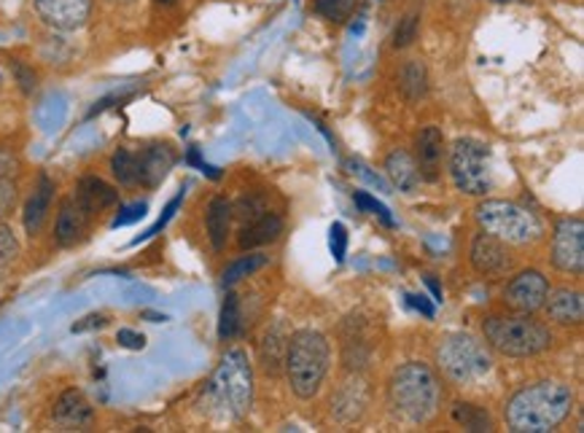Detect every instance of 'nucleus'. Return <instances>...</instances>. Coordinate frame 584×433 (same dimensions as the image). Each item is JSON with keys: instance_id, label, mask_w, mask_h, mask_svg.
Returning a JSON list of instances; mask_svg holds the SVG:
<instances>
[{"instance_id": "nucleus-1", "label": "nucleus", "mask_w": 584, "mask_h": 433, "mask_svg": "<svg viewBox=\"0 0 584 433\" xmlns=\"http://www.w3.org/2000/svg\"><path fill=\"white\" fill-rule=\"evenodd\" d=\"M574 410V393L569 386L555 380H541L517 390L507 401L509 431L515 433H550Z\"/></svg>"}, {"instance_id": "nucleus-2", "label": "nucleus", "mask_w": 584, "mask_h": 433, "mask_svg": "<svg viewBox=\"0 0 584 433\" xmlns=\"http://www.w3.org/2000/svg\"><path fill=\"white\" fill-rule=\"evenodd\" d=\"M388 410L401 425H423L429 423L440 407L442 388L431 366L410 361L399 366L388 380Z\"/></svg>"}, {"instance_id": "nucleus-3", "label": "nucleus", "mask_w": 584, "mask_h": 433, "mask_svg": "<svg viewBox=\"0 0 584 433\" xmlns=\"http://www.w3.org/2000/svg\"><path fill=\"white\" fill-rule=\"evenodd\" d=\"M208 407L224 420H242L253 404V369L242 350L224 353L221 364L205 386Z\"/></svg>"}, {"instance_id": "nucleus-4", "label": "nucleus", "mask_w": 584, "mask_h": 433, "mask_svg": "<svg viewBox=\"0 0 584 433\" xmlns=\"http://www.w3.org/2000/svg\"><path fill=\"white\" fill-rule=\"evenodd\" d=\"M328 361H332V347L324 334L313 328H300L291 334L283 361L291 390L304 401L313 399L324 386Z\"/></svg>"}, {"instance_id": "nucleus-5", "label": "nucleus", "mask_w": 584, "mask_h": 433, "mask_svg": "<svg viewBox=\"0 0 584 433\" xmlns=\"http://www.w3.org/2000/svg\"><path fill=\"white\" fill-rule=\"evenodd\" d=\"M485 339L493 350L509 358H531L552 345V334L544 323L522 315H493L483 323Z\"/></svg>"}, {"instance_id": "nucleus-6", "label": "nucleus", "mask_w": 584, "mask_h": 433, "mask_svg": "<svg viewBox=\"0 0 584 433\" xmlns=\"http://www.w3.org/2000/svg\"><path fill=\"white\" fill-rule=\"evenodd\" d=\"M477 224L483 231L509 246H533L544 235L537 213L517 203H507V199H485L477 207Z\"/></svg>"}, {"instance_id": "nucleus-7", "label": "nucleus", "mask_w": 584, "mask_h": 433, "mask_svg": "<svg viewBox=\"0 0 584 433\" xmlns=\"http://www.w3.org/2000/svg\"><path fill=\"white\" fill-rule=\"evenodd\" d=\"M436 364L458 386H474L490 371V356L472 334H447L436 347Z\"/></svg>"}, {"instance_id": "nucleus-8", "label": "nucleus", "mask_w": 584, "mask_h": 433, "mask_svg": "<svg viewBox=\"0 0 584 433\" xmlns=\"http://www.w3.org/2000/svg\"><path fill=\"white\" fill-rule=\"evenodd\" d=\"M450 175L458 192L468 197H483L493 186L490 145L474 138H458L450 149Z\"/></svg>"}, {"instance_id": "nucleus-9", "label": "nucleus", "mask_w": 584, "mask_h": 433, "mask_svg": "<svg viewBox=\"0 0 584 433\" xmlns=\"http://www.w3.org/2000/svg\"><path fill=\"white\" fill-rule=\"evenodd\" d=\"M552 264L565 274H582L584 270V221L580 216L558 221L552 235Z\"/></svg>"}, {"instance_id": "nucleus-10", "label": "nucleus", "mask_w": 584, "mask_h": 433, "mask_svg": "<svg viewBox=\"0 0 584 433\" xmlns=\"http://www.w3.org/2000/svg\"><path fill=\"white\" fill-rule=\"evenodd\" d=\"M547 294H550V283H547L544 274L526 270L509 280L507 289H504V302L517 313H537V310L544 307Z\"/></svg>"}, {"instance_id": "nucleus-11", "label": "nucleus", "mask_w": 584, "mask_h": 433, "mask_svg": "<svg viewBox=\"0 0 584 433\" xmlns=\"http://www.w3.org/2000/svg\"><path fill=\"white\" fill-rule=\"evenodd\" d=\"M369 399H372V390L369 382L364 380L361 371H350L348 380L343 382L332 401V414L339 425H353L364 418L367 412Z\"/></svg>"}, {"instance_id": "nucleus-12", "label": "nucleus", "mask_w": 584, "mask_h": 433, "mask_svg": "<svg viewBox=\"0 0 584 433\" xmlns=\"http://www.w3.org/2000/svg\"><path fill=\"white\" fill-rule=\"evenodd\" d=\"M35 11L48 28L60 33H73L84 28L93 14V0H33Z\"/></svg>"}, {"instance_id": "nucleus-13", "label": "nucleus", "mask_w": 584, "mask_h": 433, "mask_svg": "<svg viewBox=\"0 0 584 433\" xmlns=\"http://www.w3.org/2000/svg\"><path fill=\"white\" fill-rule=\"evenodd\" d=\"M472 264L479 274L498 278V274H507L512 270L515 261L507 251V242L488 235V231H479L472 242Z\"/></svg>"}, {"instance_id": "nucleus-14", "label": "nucleus", "mask_w": 584, "mask_h": 433, "mask_svg": "<svg viewBox=\"0 0 584 433\" xmlns=\"http://www.w3.org/2000/svg\"><path fill=\"white\" fill-rule=\"evenodd\" d=\"M52 418L63 431H84V429H89V425H93L95 410L82 390L71 388L57 399Z\"/></svg>"}, {"instance_id": "nucleus-15", "label": "nucleus", "mask_w": 584, "mask_h": 433, "mask_svg": "<svg viewBox=\"0 0 584 433\" xmlns=\"http://www.w3.org/2000/svg\"><path fill=\"white\" fill-rule=\"evenodd\" d=\"M89 221H93V216L84 210L76 197L65 199V203L60 205L57 224H54V237H57V242L63 248H73L76 242H82L84 237H87Z\"/></svg>"}, {"instance_id": "nucleus-16", "label": "nucleus", "mask_w": 584, "mask_h": 433, "mask_svg": "<svg viewBox=\"0 0 584 433\" xmlns=\"http://www.w3.org/2000/svg\"><path fill=\"white\" fill-rule=\"evenodd\" d=\"M418 149V170H421L423 181L440 178L442 160H444V136L440 127H423L421 136L415 140Z\"/></svg>"}, {"instance_id": "nucleus-17", "label": "nucleus", "mask_w": 584, "mask_h": 433, "mask_svg": "<svg viewBox=\"0 0 584 433\" xmlns=\"http://www.w3.org/2000/svg\"><path fill=\"white\" fill-rule=\"evenodd\" d=\"M175 164V154L170 145H149L143 154H138V183L141 186H160V183L167 178V173L173 170Z\"/></svg>"}, {"instance_id": "nucleus-18", "label": "nucleus", "mask_w": 584, "mask_h": 433, "mask_svg": "<svg viewBox=\"0 0 584 433\" xmlns=\"http://www.w3.org/2000/svg\"><path fill=\"white\" fill-rule=\"evenodd\" d=\"M281 235H283V218L267 210L264 216L242 224L240 235H237V242H240L242 251H253V248L270 246V242H275Z\"/></svg>"}, {"instance_id": "nucleus-19", "label": "nucleus", "mask_w": 584, "mask_h": 433, "mask_svg": "<svg viewBox=\"0 0 584 433\" xmlns=\"http://www.w3.org/2000/svg\"><path fill=\"white\" fill-rule=\"evenodd\" d=\"M544 310L550 321L561 323V326H580L584 318V299L580 291L558 289L544 299Z\"/></svg>"}, {"instance_id": "nucleus-20", "label": "nucleus", "mask_w": 584, "mask_h": 433, "mask_svg": "<svg viewBox=\"0 0 584 433\" xmlns=\"http://www.w3.org/2000/svg\"><path fill=\"white\" fill-rule=\"evenodd\" d=\"M52 197H54V183L48 175H41L39 183H35L33 194L24 203V213H22V224L28 229V235H39L41 227L46 224L48 207H52Z\"/></svg>"}, {"instance_id": "nucleus-21", "label": "nucleus", "mask_w": 584, "mask_h": 433, "mask_svg": "<svg viewBox=\"0 0 584 433\" xmlns=\"http://www.w3.org/2000/svg\"><path fill=\"white\" fill-rule=\"evenodd\" d=\"M76 199L82 203V207L89 213V216H95V213H102V210H108V207L117 205L119 194H117V188L108 186L106 181L89 175V178H82V183H78Z\"/></svg>"}, {"instance_id": "nucleus-22", "label": "nucleus", "mask_w": 584, "mask_h": 433, "mask_svg": "<svg viewBox=\"0 0 584 433\" xmlns=\"http://www.w3.org/2000/svg\"><path fill=\"white\" fill-rule=\"evenodd\" d=\"M386 173H388V178H391L393 186H397L399 192H404V194L418 192V186H421V181H423L421 170H418V162L401 149L393 151V154H388Z\"/></svg>"}, {"instance_id": "nucleus-23", "label": "nucleus", "mask_w": 584, "mask_h": 433, "mask_svg": "<svg viewBox=\"0 0 584 433\" xmlns=\"http://www.w3.org/2000/svg\"><path fill=\"white\" fill-rule=\"evenodd\" d=\"M285 347H289V337H285L281 326H272L270 332L264 334V339H261L259 361H261V369H264L270 377H278L283 371Z\"/></svg>"}, {"instance_id": "nucleus-24", "label": "nucleus", "mask_w": 584, "mask_h": 433, "mask_svg": "<svg viewBox=\"0 0 584 433\" xmlns=\"http://www.w3.org/2000/svg\"><path fill=\"white\" fill-rule=\"evenodd\" d=\"M232 218H235V207L224 197H216L208 205V237L210 246L216 248V251H221V248L227 246L229 229H232Z\"/></svg>"}, {"instance_id": "nucleus-25", "label": "nucleus", "mask_w": 584, "mask_h": 433, "mask_svg": "<svg viewBox=\"0 0 584 433\" xmlns=\"http://www.w3.org/2000/svg\"><path fill=\"white\" fill-rule=\"evenodd\" d=\"M399 91L404 95V100L418 102L429 95V71L421 59H410L404 68L399 71Z\"/></svg>"}, {"instance_id": "nucleus-26", "label": "nucleus", "mask_w": 584, "mask_h": 433, "mask_svg": "<svg viewBox=\"0 0 584 433\" xmlns=\"http://www.w3.org/2000/svg\"><path fill=\"white\" fill-rule=\"evenodd\" d=\"M453 420L461 425L464 431L472 433H488L493 431V420L490 414L477 404H466V401H458L453 407Z\"/></svg>"}, {"instance_id": "nucleus-27", "label": "nucleus", "mask_w": 584, "mask_h": 433, "mask_svg": "<svg viewBox=\"0 0 584 433\" xmlns=\"http://www.w3.org/2000/svg\"><path fill=\"white\" fill-rule=\"evenodd\" d=\"M240 323H242L240 299H237L235 294H227V299H224V307H221V321H218V337L221 339L237 337Z\"/></svg>"}, {"instance_id": "nucleus-28", "label": "nucleus", "mask_w": 584, "mask_h": 433, "mask_svg": "<svg viewBox=\"0 0 584 433\" xmlns=\"http://www.w3.org/2000/svg\"><path fill=\"white\" fill-rule=\"evenodd\" d=\"M111 170L117 175V181L121 186H136L138 183V154L132 151L119 149L111 160Z\"/></svg>"}, {"instance_id": "nucleus-29", "label": "nucleus", "mask_w": 584, "mask_h": 433, "mask_svg": "<svg viewBox=\"0 0 584 433\" xmlns=\"http://www.w3.org/2000/svg\"><path fill=\"white\" fill-rule=\"evenodd\" d=\"M267 261H270V259H267L264 253L240 256V259H237L232 267H227V272H224V285H232L240 278H248V274H253L257 270H261V267H264Z\"/></svg>"}, {"instance_id": "nucleus-30", "label": "nucleus", "mask_w": 584, "mask_h": 433, "mask_svg": "<svg viewBox=\"0 0 584 433\" xmlns=\"http://www.w3.org/2000/svg\"><path fill=\"white\" fill-rule=\"evenodd\" d=\"M356 6L358 0H315V14L328 22H345L350 20Z\"/></svg>"}, {"instance_id": "nucleus-31", "label": "nucleus", "mask_w": 584, "mask_h": 433, "mask_svg": "<svg viewBox=\"0 0 584 433\" xmlns=\"http://www.w3.org/2000/svg\"><path fill=\"white\" fill-rule=\"evenodd\" d=\"M17 256H20V242H17L14 231L0 224V272L9 270Z\"/></svg>"}, {"instance_id": "nucleus-32", "label": "nucleus", "mask_w": 584, "mask_h": 433, "mask_svg": "<svg viewBox=\"0 0 584 433\" xmlns=\"http://www.w3.org/2000/svg\"><path fill=\"white\" fill-rule=\"evenodd\" d=\"M418 14H407L404 20L399 22V28H397V33H393V46L397 48H404V46H410L412 41H415V35H418Z\"/></svg>"}, {"instance_id": "nucleus-33", "label": "nucleus", "mask_w": 584, "mask_h": 433, "mask_svg": "<svg viewBox=\"0 0 584 433\" xmlns=\"http://www.w3.org/2000/svg\"><path fill=\"white\" fill-rule=\"evenodd\" d=\"M328 248H332L334 259L343 264L345 251H348V231H345L343 224H332V229H328Z\"/></svg>"}, {"instance_id": "nucleus-34", "label": "nucleus", "mask_w": 584, "mask_h": 433, "mask_svg": "<svg viewBox=\"0 0 584 433\" xmlns=\"http://www.w3.org/2000/svg\"><path fill=\"white\" fill-rule=\"evenodd\" d=\"M356 205L361 207V210H369V213H375V216H380V221L386 224V227H393V224H397L391 218V213H388V207L382 203H377V199L369 197V194L356 192Z\"/></svg>"}, {"instance_id": "nucleus-35", "label": "nucleus", "mask_w": 584, "mask_h": 433, "mask_svg": "<svg viewBox=\"0 0 584 433\" xmlns=\"http://www.w3.org/2000/svg\"><path fill=\"white\" fill-rule=\"evenodd\" d=\"M17 207V183L14 178H0V218L9 216Z\"/></svg>"}, {"instance_id": "nucleus-36", "label": "nucleus", "mask_w": 584, "mask_h": 433, "mask_svg": "<svg viewBox=\"0 0 584 433\" xmlns=\"http://www.w3.org/2000/svg\"><path fill=\"white\" fill-rule=\"evenodd\" d=\"M235 210H237V218H240V221L246 224V221H253V218L264 216L267 207H264V203H261V199H257V197H246L240 205L235 207Z\"/></svg>"}, {"instance_id": "nucleus-37", "label": "nucleus", "mask_w": 584, "mask_h": 433, "mask_svg": "<svg viewBox=\"0 0 584 433\" xmlns=\"http://www.w3.org/2000/svg\"><path fill=\"white\" fill-rule=\"evenodd\" d=\"M143 216H145V203H136L132 207H125V210H121V216H117L113 227H127V224L141 221Z\"/></svg>"}, {"instance_id": "nucleus-38", "label": "nucleus", "mask_w": 584, "mask_h": 433, "mask_svg": "<svg viewBox=\"0 0 584 433\" xmlns=\"http://www.w3.org/2000/svg\"><path fill=\"white\" fill-rule=\"evenodd\" d=\"M117 339H119L121 347H127V350H143L145 347L143 334L132 332V328H121V332L117 334Z\"/></svg>"}, {"instance_id": "nucleus-39", "label": "nucleus", "mask_w": 584, "mask_h": 433, "mask_svg": "<svg viewBox=\"0 0 584 433\" xmlns=\"http://www.w3.org/2000/svg\"><path fill=\"white\" fill-rule=\"evenodd\" d=\"M17 170H20V160L11 151L0 149V178H14Z\"/></svg>"}, {"instance_id": "nucleus-40", "label": "nucleus", "mask_w": 584, "mask_h": 433, "mask_svg": "<svg viewBox=\"0 0 584 433\" xmlns=\"http://www.w3.org/2000/svg\"><path fill=\"white\" fill-rule=\"evenodd\" d=\"M407 304H410V307H415L418 313H423L425 318H434V304L425 302V296H421V294H407Z\"/></svg>"}, {"instance_id": "nucleus-41", "label": "nucleus", "mask_w": 584, "mask_h": 433, "mask_svg": "<svg viewBox=\"0 0 584 433\" xmlns=\"http://www.w3.org/2000/svg\"><path fill=\"white\" fill-rule=\"evenodd\" d=\"M14 71H17V78H20L22 91H33L35 89V76H33V73H30L28 68H22V63H14Z\"/></svg>"}, {"instance_id": "nucleus-42", "label": "nucleus", "mask_w": 584, "mask_h": 433, "mask_svg": "<svg viewBox=\"0 0 584 433\" xmlns=\"http://www.w3.org/2000/svg\"><path fill=\"white\" fill-rule=\"evenodd\" d=\"M188 162H192V164H197V167H199V170H203V173H208V175H210V178H218V175H221V173H218V170H216V167H210V164H205L203 160H199L197 149H192V151H188Z\"/></svg>"}, {"instance_id": "nucleus-43", "label": "nucleus", "mask_w": 584, "mask_h": 433, "mask_svg": "<svg viewBox=\"0 0 584 433\" xmlns=\"http://www.w3.org/2000/svg\"><path fill=\"white\" fill-rule=\"evenodd\" d=\"M102 321L100 315H93V318H84V323H76V326H73V332H84V328H93V326H102Z\"/></svg>"}, {"instance_id": "nucleus-44", "label": "nucleus", "mask_w": 584, "mask_h": 433, "mask_svg": "<svg viewBox=\"0 0 584 433\" xmlns=\"http://www.w3.org/2000/svg\"><path fill=\"white\" fill-rule=\"evenodd\" d=\"M425 283H429L431 294H434V296H436V299H434V302H442V289H440V283H436V280H434V278H431V274H429V278H425Z\"/></svg>"}, {"instance_id": "nucleus-45", "label": "nucleus", "mask_w": 584, "mask_h": 433, "mask_svg": "<svg viewBox=\"0 0 584 433\" xmlns=\"http://www.w3.org/2000/svg\"><path fill=\"white\" fill-rule=\"evenodd\" d=\"M156 3H160V6H173L175 0H156Z\"/></svg>"}, {"instance_id": "nucleus-46", "label": "nucleus", "mask_w": 584, "mask_h": 433, "mask_svg": "<svg viewBox=\"0 0 584 433\" xmlns=\"http://www.w3.org/2000/svg\"><path fill=\"white\" fill-rule=\"evenodd\" d=\"M111 3H130V0H111Z\"/></svg>"}]
</instances>
